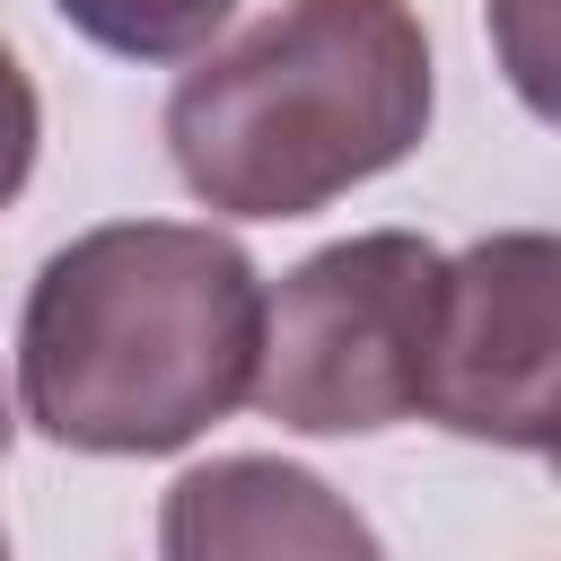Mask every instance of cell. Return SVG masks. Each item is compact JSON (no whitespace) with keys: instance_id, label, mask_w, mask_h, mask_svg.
Instances as JSON below:
<instances>
[{"instance_id":"6","label":"cell","mask_w":561,"mask_h":561,"mask_svg":"<svg viewBox=\"0 0 561 561\" xmlns=\"http://www.w3.org/2000/svg\"><path fill=\"white\" fill-rule=\"evenodd\" d=\"M96 53H123V61H184L202 53L237 0H53Z\"/></svg>"},{"instance_id":"2","label":"cell","mask_w":561,"mask_h":561,"mask_svg":"<svg viewBox=\"0 0 561 561\" xmlns=\"http://www.w3.org/2000/svg\"><path fill=\"white\" fill-rule=\"evenodd\" d=\"M430 35L403 0H280L167 96V158L228 219H307L430 131Z\"/></svg>"},{"instance_id":"8","label":"cell","mask_w":561,"mask_h":561,"mask_svg":"<svg viewBox=\"0 0 561 561\" xmlns=\"http://www.w3.org/2000/svg\"><path fill=\"white\" fill-rule=\"evenodd\" d=\"M9 430H18V421H9V394H0V456H9Z\"/></svg>"},{"instance_id":"7","label":"cell","mask_w":561,"mask_h":561,"mask_svg":"<svg viewBox=\"0 0 561 561\" xmlns=\"http://www.w3.org/2000/svg\"><path fill=\"white\" fill-rule=\"evenodd\" d=\"M35 140H44V105H35V79H26V61L0 44V210L26 193V175H35Z\"/></svg>"},{"instance_id":"1","label":"cell","mask_w":561,"mask_h":561,"mask_svg":"<svg viewBox=\"0 0 561 561\" xmlns=\"http://www.w3.org/2000/svg\"><path fill=\"white\" fill-rule=\"evenodd\" d=\"M263 272L193 219H105L44 254L18 316V394L53 447L175 456L254 386Z\"/></svg>"},{"instance_id":"5","label":"cell","mask_w":561,"mask_h":561,"mask_svg":"<svg viewBox=\"0 0 561 561\" xmlns=\"http://www.w3.org/2000/svg\"><path fill=\"white\" fill-rule=\"evenodd\" d=\"M158 552L167 561H219V552H377L368 517L342 508L307 465H280V456H219V465H193L175 491H167V517H158Z\"/></svg>"},{"instance_id":"4","label":"cell","mask_w":561,"mask_h":561,"mask_svg":"<svg viewBox=\"0 0 561 561\" xmlns=\"http://www.w3.org/2000/svg\"><path fill=\"white\" fill-rule=\"evenodd\" d=\"M421 421L491 438L517 456L552 447L561 421V245L543 228H500L438 272Z\"/></svg>"},{"instance_id":"3","label":"cell","mask_w":561,"mask_h":561,"mask_svg":"<svg viewBox=\"0 0 561 561\" xmlns=\"http://www.w3.org/2000/svg\"><path fill=\"white\" fill-rule=\"evenodd\" d=\"M438 272L447 254L412 228L316 245L298 272H280V289H263L245 403H263V421L298 438H368L412 421L430 377Z\"/></svg>"}]
</instances>
